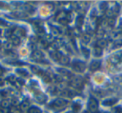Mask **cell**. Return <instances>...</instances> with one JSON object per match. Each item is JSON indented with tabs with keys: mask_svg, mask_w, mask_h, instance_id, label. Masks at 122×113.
<instances>
[{
	"mask_svg": "<svg viewBox=\"0 0 122 113\" xmlns=\"http://www.w3.org/2000/svg\"><path fill=\"white\" fill-rule=\"evenodd\" d=\"M68 103L69 101L67 100L64 99V98H57V99L53 101L50 106L53 109H62L63 107L66 106L68 105Z\"/></svg>",
	"mask_w": 122,
	"mask_h": 113,
	"instance_id": "6da1fadb",
	"label": "cell"
},
{
	"mask_svg": "<svg viewBox=\"0 0 122 113\" xmlns=\"http://www.w3.org/2000/svg\"><path fill=\"white\" fill-rule=\"evenodd\" d=\"M98 107H99L98 101L94 97H90V100H89V104H88L89 111L91 113H96L98 111Z\"/></svg>",
	"mask_w": 122,
	"mask_h": 113,
	"instance_id": "7a4b0ae2",
	"label": "cell"
},
{
	"mask_svg": "<svg viewBox=\"0 0 122 113\" xmlns=\"http://www.w3.org/2000/svg\"><path fill=\"white\" fill-rule=\"evenodd\" d=\"M85 64L81 61H75L73 63V68L77 72H83L85 70Z\"/></svg>",
	"mask_w": 122,
	"mask_h": 113,
	"instance_id": "3957f363",
	"label": "cell"
},
{
	"mask_svg": "<svg viewBox=\"0 0 122 113\" xmlns=\"http://www.w3.org/2000/svg\"><path fill=\"white\" fill-rule=\"evenodd\" d=\"M70 85H71L72 87L80 89V88L82 87V86H83V82H82L81 79H80V78H75V79L71 81Z\"/></svg>",
	"mask_w": 122,
	"mask_h": 113,
	"instance_id": "277c9868",
	"label": "cell"
},
{
	"mask_svg": "<svg viewBox=\"0 0 122 113\" xmlns=\"http://www.w3.org/2000/svg\"><path fill=\"white\" fill-rule=\"evenodd\" d=\"M33 58H34L35 60H38V61H41L44 59V55L41 51L39 50H35L34 53H33Z\"/></svg>",
	"mask_w": 122,
	"mask_h": 113,
	"instance_id": "5b68a950",
	"label": "cell"
},
{
	"mask_svg": "<svg viewBox=\"0 0 122 113\" xmlns=\"http://www.w3.org/2000/svg\"><path fill=\"white\" fill-rule=\"evenodd\" d=\"M101 65V62L100 60H94L93 62L90 64V69L91 71H95L99 69Z\"/></svg>",
	"mask_w": 122,
	"mask_h": 113,
	"instance_id": "8992f818",
	"label": "cell"
},
{
	"mask_svg": "<svg viewBox=\"0 0 122 113\" xmlns=\"http://www.w3.org/2000/svg\"><path fill=\"white\" fill-rule=\"evenodd\" d=\"M120 54H118V53L115 54H114V55H112L111 57L110 58V61L111 64L113 65H117L119 62L120 61Z\"/></svg>",
	"mask_w": 122,
	"mask_h": 113,
	"instance_id": "52a82bcc",
	"label": "cell"
},
{
	"mask_svg": "<svg viewBox=\"0 0 122 113\" xmlns=\"http://www.w3.org/2000/svg\"><path fill=\"white\" fill-rule=\"evenodd\" d=\"M35 98L39 103H44L46 101V100H47V97H46L45 95L41 92L37 93V94L35 95Z\"/></svg>",
	"mask_w": 122,
	"mask_h": 113,
	"instance_id": "ba28073f",
	"label": "cell"
},
{
	"mask_svg": "<svg viewBox=\"0 0 122 113\" xmlns=\"http://www.w3.org/2000/svg\"><path fill=\"white\" fill-rule=\"evenodd\" d=\"M14 35L17 36V37H21V36L25 35V30L23 28H17L14 31Z\"/></svg>",
	"mask_w": 122,
	"mask_h": 113,
	"instance_id": "9c48e42d",
	"label": "cell"
},
{
	"mask_svg": "<svg viewBox=\"0 0 122 113\" xmlns=\"http://www.w3.org/2000/svg\"><path fill=\"white\" fill-rule=\"evenodd\" d=\"M59 61L61 65H67L70 64V58H69L67 55H64V54H62Z\"/></svg>",
	"mask_w": 122,
	"mask_h": 113,
	"instance_id": "30bf717a",
	"label": "cell"
},
{
	"mask_svg": "<svg viewBox=\"0 0 122 113\" xmlns=\"http://www.w3.org/2000/svg\"><path fill=\"white\" fill-rule=\"evenodd\" d=\"M10 39H11L10 42L12 43L13 45L18 46V45H19V44H20V39H19V37H17V36L14 35V34L10 37Z\"/></svg>",
	"mask_w": 122,
	"mask_h": 113,
	"instance_id": "8fae6325",
	"label": "cell"
},
{
	"mask_svg": "<svg viewBox=\"0 0 122 113\" xmlns=\"http://www.w3.org/2000/svg\"><path fill=\"white\" fill-rule=\"evenodd\" d=\"M117 102V99H115V98H110V99H108V100H105V101H103V105H105V106H112V105H114L115 103Z\"/></svg>",
	"mask_w": 122,
	"mask_h": 113,
	"instance_id": "7c38bea8",
	"label": "cell"
},
{
	"mask_svg": "<svg viewBox=\"0 0 122 113\" xmlns=\"http://www.w3.org/2000/svg\"><path fill=\"white\" fill-rule=\"evenodd\" d=\"M84 24V16H78V18L76 19V22H75V24H76L77 28H80Z\"/></svg>",
	"mask_w": 122,
	"mask_h": 113,
	"instance_id": "4fadbf2b",
	"label": "cell"
},
{
	"mask_svg": "<svg viewBox=\"0 0 122 113\" xmlns=\"http://www.w3.org/2000/svg\"><path fill=\"white\" fill-rule=\"evenodd\" d=\"M11 101L9 100H7V99H4L1 101V107L3 108H9L11 106Z\"/></svg>",
	"mask_w": 122,
	"mask_h": 113,
	"instance_id": "5bb4252c",
	"label": "cell"
},
{
	"mask_svg": "<svg viewBox=\"0 0 122 113\" xmlns=\"http://www.w3.org/2000/svg\"><path fill=\"white\" fill-rule=\"evenodd\" d=\"M57 70H58V72H59L60 75H66V76L71 75V73H70V71L68 70L64 69V68H61V69H58Z\"/></svg>",
	"mask_w": 122,
	"mask_h": 113,
	"instance_id": "9a60e30c",
	"label": "cell"
},
{
	"mask_svg": "<svg viewBox=\"0 0 122 113\" xmlns=\"http://www.w3.org/2000/svg\"><path fill=\"white\" fill-rule=\"evenodd\" d=\"M29 106V100H24V101H22V103L20 104V110L22 111H24V110L28 109Z\"/></svg>",
	"mask_w": 122,
	"mask_h": 113,
	"instance_id": "2e32d148",
	"label": "cell"
},
{
	"mask_svg": "<svg viewBox=\"0 0 122 113\" xmlns=\"http://www.w3.org/2000/svg\"><path fill=\"white\" fill-rule=\"evenodd\" d=\"M67 14L65 12H64V11H61V12H59V14H57V16H56V19H58V20L59 21H62V20H65V19L66 18Z\"/></svg>",
	"mask_w": 122,
	"mask_h": 113,
	"instance_id": "e0dca14e",
	"label": "cell"
},
{
	"mask_svg": "<svg viewBox=\"0 0 122 113\" xmlns=\"http://www.w3.org/2000/svg\"><path fill=\"white\" fill-rule=\"evenodd\" d=\"M106 44H107V42H106V40L105 39H99V40H97V42H96V45L95 46H97V47H100V48H104V47H105L106 46Z\"/></svg>",
	"mask_w": 122,
	"mask_h": 113,
	"instance_id": "ac0fdd59",
	"label": "cell"
},
{
	"mask_svg": "<svg viewBox=\"0 0 122 113\" xmlns=\"http://www.w3.org/2000/svg\"><path fill=\"white\" fill-rule=\"evenodd\" d=\"M28 113H42V111L36 106H32V107L29 108Z\"/></svg>",
	"mask_w": 122,
	"mask_h": 113,
	"instance_id": "d6986e66",
	"label": "cell"
},
{
	"mask_svg": "<svg viewBox=\"0 0 122 113\" xmlns=\"http://www.w3.org/2000/svg\"><path fill=\"white\" fill-rule=\"evenodd\" d=\"M102 52H103V50H102L101 48L95 46V49H94V54H95V56H97V57H100V56H101L102 55Z\"/></svg>",
	"mask_w": 122,
	"mask_h": 113,
	"instance_id": "ffe728a7",
	"label": "cell"
},
{
	"mask_svg": "<svg viewBox=\"0 0 122 113\" xmlns=\"http://www.w3.org/2000/svg\"><path fill=\"white\" fill-rule=\"evenodd\" d=\"M82 39H83V41L85 43V44H88V43L90 41V36L89 35V34H84V35H83Z\"/></svg>",
	"mask_w": 122,
	"mask_h": 113,
	"instance_id": "44dd1931",
	"label": "cell"
},
{
	"mask_svg": "<svg viewBox=\"0 0 122 113\" xmlns=\"http://www.w3.org/2000/svg\"><path fill=\"white\" fill-rule=\"evenodd\" d=\"M17 72L19 73V74H21L23 76H28V75H29V73H28L27 71H26L25 70H24V69H18Z\"/></svg>",
	"mask_w": 122,
	"mask_h": 113,
	"instance_id": "7402d4cb",
	"label": "cell"
},
{
	"mask_svg": "<svg viewBox=\"0 0 122 113\" xmlns=\"http://www.w3.org/2000/svg\"><path fill=\"white\" fill-rule=\"evenodd\" d=\"M122 46V39L116 40L114 43V47H121Z\"/></svg>",
	"mask_w": 122,
	"mask_h": 113,
	"instance_id": "603a6c76",
	"label": "cell"
},
{
	"mask_svg": "<svg viewBox=\"0 0 122 113\" xmlns=\"http://www.w3.org/2000/svg\"><path fill=\"white\" fill-rule=\"evenodd\" d=\"M9 112H10V109L9 108L0 107V113H9Z\"/></svg>",
	"mask_w": 122,
	"mask_h": 113,
	"instance_id": "cb8c5ba5",
	"label": "cell"
},
{
	"mask_svg": "<svg viewBox=\"0 0 122 113\" xmlns=\"http://www.w3.org/2000/svg\"><path fill=\"white\" fill-rule=\"evenodd\" d=\"M52 34L53 35H59V30L57 28H52Z\"/></svg>",
	"mask_w": 122,
	"mask_h": 113,
	"instance_id": "d4e9b609",
	"label": "cell"
},
{
	"mask_svg": "<svg viewBox=\"0 0 122 113\" xmlns=\"http://www.w3.org/2000/svg\"><path fill=\"white\" fill-rule=\"evenodd\" d=\"M114 112L115 113H122V107L120 106H117L114 109Z\"/></svg>",
	"mask_w": 122,
	"mask_h": 113,
	"instance_id": "484cf974",
	"label": "cell"
},
{
	"mask_svg": "<svg viewBox=\"0 0 122 113\" xmlns=\"http://www.w3.org/2000/svg\"><path fill=\"white\" fill-rule=\"evenodd\" d=\"M31 69H32V70H33V72H34V73H36V74H38V73H39V69L37 67V66H31Z\"/></svg>",
	"mask_w": 122,
	"mask_h": 113,
	"instance_id": "4316f807",
	"label": "cell"
},
{
	"mask_svg": "<svg viewBox=\"0 0 122 113\" xmlns=\"http://www.w3.org/2000/svg\"><path fill=\"white\" fill-rule=\"evenodd\" d=\"M73 107H74V110H75V111H79L80 108L81 107V106H80L79 103H75L74 106H73Z\"/></svg>",
	"mask_w": 122,
	"mask_h": 113,
	"instance_id": "83f0119b",
	"label": "cell"
},
{
	"mask_svg": "<svg viewBox=\"0 0 122 113\" xmlns=\"http://www.w3.org/2000/svg\"><path fill=\"white\" fill-rule=\"evenodd\" d=\"M11 104H12L13 106H16L19 104V101H18V99H13L12 101H11Z\"/></svg>",
	"mask_w": 122,
	"mask_h": 113,
	"instance_id": "f1b7e54d",
	"label": "cell"
},
{
	"mask_svg": "<svg viewBox=\"0 0 122 113\" xmlns=\"http://www.w3.org/2000/svg\"><path fill=\"white\" fill-rule=\"evenodd\" d=\"M115 19H114V18L113 19H110L108 21V24H110V26H113V24H115Z\"/></svg>",
	"mask_w": 122,
	"mask_h": 113,
	"instance_id": "f546056e",
	"label": "cell"
},
{
	"mask_svg": "<svg viewBox=\"0 0 122 113\" xmlns=\"http://www.w3.org/2000/svg\"><path fill=\"white\" fill-rule=\"evenodd\" d=\"M0 25H2V26H6V25H8V24H7V22H6V21H4V19H0Z\"/></svg>",
	"mask_w": 122,
	"mask_h": 113,
	"instance_id": "4dcf8cb0",
	"label": "cell"
},
{
	"mask_svg": "<svg viewBox=\"0 0 122 113\" xmlns=\"http://www.w3.org/2000/svg\"><path fill=\"white\" fill-rule=\"evenodd\" d=\"M5 34H6V36H7V37H11V36H12L11 34H12V31H11L10 29H8V30L6 31Z\"/></svg>",
	"mask_w": 122,
	"mask_h": 113,
	"instance_id": "1f68e13d",
	"label": "cell"
},
{
	"mask_svg": "<svg viewBox=\"0 0 122 113\" xmlns=\"http://www.w3.org/2000/svg\"><path fill=\"white\" fill-rule=\"evenodd\" d=\"M100 9L105 10V9H106V3H102V4H100Z\"/></svg>",
	"mask_w": 122,
	"mask_h": 113,
	"instance_id": "d6a6232c",
	"label": "cell"
},
{
	"mask_svg": "<svg viewBox=\"0 0 122 113\" xmlns=\"http://www.w3.org/2000/svg\"><path fill=\"white\" fill-rule=\"evenodd\" d=\"M52 39H53V36L50 35V34H49V35H46V40H47V41L52 40Z\"/></svg>",
	"mask_w": 122,
	"mask_h": 113,
	"instance_id": "836d02e7",
	"label": "cell"
},
{
	"mask_svg": "<svg viewBox=\"0 0 122 113\" xmlns=\"http://www.w3.org/2000/svg\"><path fill=\"white\" fill-rule=\"evenodd\" d=\"M12 113H21L20 109H17V108H14V111H13Z\"/></svg>",
	"mask_w": 122,
	"mask_h": 113,
	"instance_id": "e575fe53",
	"label": "cell"
},
{
	"mask_svg": "<svg viewBox=\"0 0 122 113\" xmlns=\"http://www.w3.org/2000/svg\"><path fill=\"white\" fill-rule=\"evenodd\" d=\"M83 51L85 52V56H86V57H88V56H89V51H88V50H86L85 49H83Z\"/></svg>",
	"mask_w": 122,
	"mask_h": 113,
	"instance_id": "d590c367",
	"label": "cell"
},
{
	"mask_svg": "<svg viewBox=\"0 0 122 113\" xmlns=\"http://www.w3.org/2000/svg\"><path fill=\"white\" fill-rule=\"evenodd\" d=\"M4 80L2 79V78H0V86H3L4 85Z\"/></svg>",
	"mask_w": 122,
	"mask_h": 113,
	"instance_id": "8d00e7d4",
	"label": "cell"
},
{
	"mask_svg": "<svg viewBox=\"0 0 122 113\" xmlns=\"http://www.w3.org/2000/svg\"><path fill=\"white\" fill-rule=\"evenodd\" d=\"M2 74H3V69L1 67H0V75H1Z\"/></svg>",
	"mask_w": 122,
	"mask_h": 113,
	"instance_id": "74e56055",
	"label": "cell"
},
{
	"mask_svg": "<svg viewBox=\"0 0 122 113\" xmlns=\"http://www.w3.org/2000/svg\"><path fill=\"white\" fill-rule=\"evenodd\" d=\"M120 59H122V52H120Z\"/></svg>",
	"mask_w": 122,
	"mask_h": 113,
	"instance_id": "f35d334b",
	"label": "cell"
},
{
	"mask_svg": "<svg viewBox=\"0 0 122 113\" xmlns=\"http://www.w3.org/2000/svg\"><path fill=\"white\" fill-rule=\"evenodd\" d=\"M0 34H1V29H0Z\"/></svg>",
	"mask_w": 122,
	"mask_h": 113,
	"instance_id": "ab89813d",
	"label": "cell"
}]
</instances>
